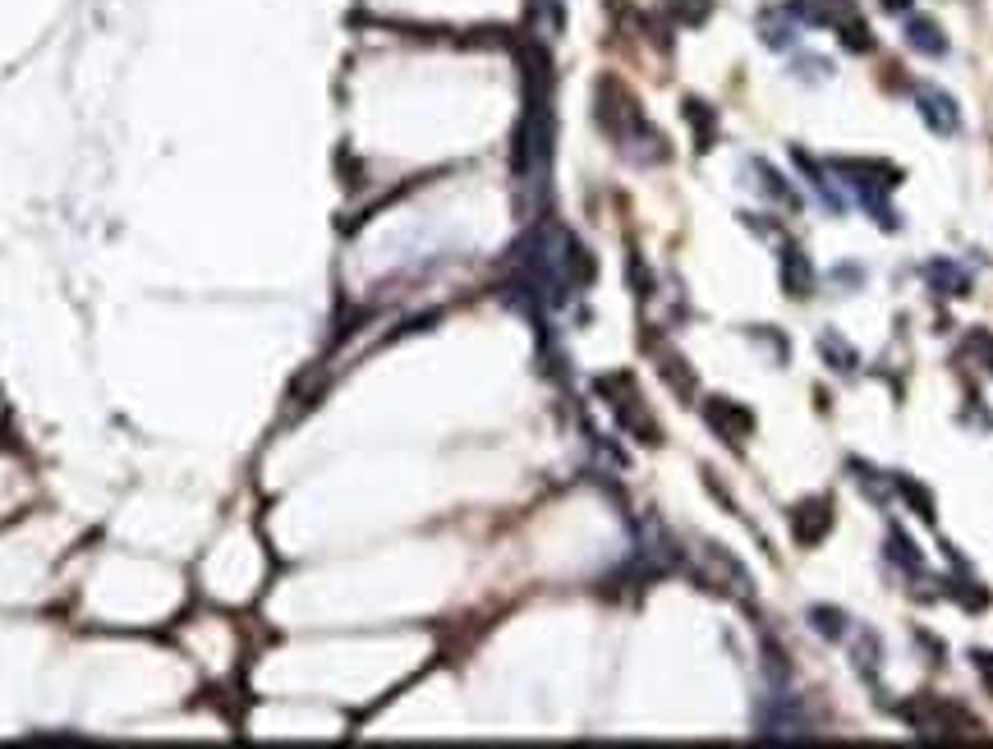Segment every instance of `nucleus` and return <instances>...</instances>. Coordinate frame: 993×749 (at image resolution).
<instances>
[{"label": "nucleus", "mask_w": 993, "mask_h": 749, "mask_svg": "<svg viewBox=\"0 0 993 749\" xmlns=\"http://www.w3.org/2000/svg\"><path fill=\"white\" fill-rule=\"evenodd\" d=\"M911 46L915 51H925V56H943L948 51V37H943V28H938L934 19H911Z\"/></svg>", "instance_id": "nucleus-2"}, {"label": "nucleus", "mask_w": 993, "mask_h": 749, "mask_svg": "<svg viewBox=\"0 0 993 749\" xmlns=\"http://www.w3.org/2000/svg\"><path fill=\"white\" fill-rule=\"evenodd\" d=\"M920 115H925V125L938 129V134H957L961 129V111L943 88H925L920 92Z\"/></svg>", "instance_id": "nucleus-1"}, {"label": "nucleus", "mask_w": 993, "mask_h": 749, "mask_svg": "<svg viewBox=\"0 0 993 749\" xmlns=\"http://www.w3.org/2000/svg\"><path fill=\"white\" fill-rule=\"evenodd\" d=\"M782 281H787L791 295H810V276H805V258L796 249L782 253Z\"/></svg>", "instance_id": "nucleus-3"}]
</instances>
